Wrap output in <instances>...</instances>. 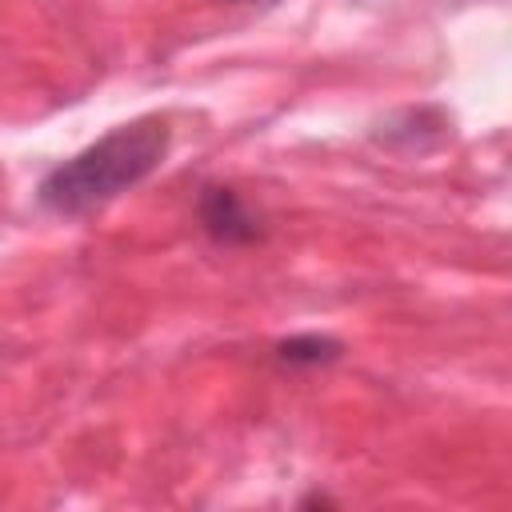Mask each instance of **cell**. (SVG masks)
I'll return each instance as SVG.
<instances>
[{
  "instance_id": "6da1fadb",
  "label": "cell",
  "mask_w": 512,
  "mask_h": 512,
  "mask_svg": "<svg viewBox=\"0 0 512 512\" xmlns=\"http://www.w3.org/2000/svg\"><path fill=\"white\" fill-rule=\"evenodd\" d=\"M172 144V128L160 116H140L104 132L84 152L68 156L40 180V204L56 216H88L140 180H148Z\"/></svg>"
},
{
  "instance_id": "7a4b0ae2",
  "label": "cell",
  "mask_w": 512,
  "mask_h": 512,
  "mask_svg": "<svg viewBox=\"0 0 512 512\" xmlns=\"http://www.w3.org/2000/svg\"><path fill=\"white\" fill-rule=\"evenodd\" d=\"M196 212H200L204 232H208L216 244H252V240H260V220H256V212L240 200L236 188H224V184L204 188Z\"/></svg>"
},
{
  "instance_id": "3957f363",
  "label": "cell",
  "mask_w": 512,
  "mask_h": 512,
  "mask_svg": "<svg viewBox=\"0 0 512 512\" xmlns=\"http://www.w3.org/2000/svg\"><path fill=\"white\" fill-rule=\"evenodd\" d=\"M276 356L292 368H320V364H332L344 356V344L332 340V336H320V332H304V336H288L276 344Z\"/></svg>"
},
{
  "instance_id": "277c9868",
  "label": "cell",
  "mask_w": 512,
  "mask_h": 512,
  "mask_svg": "<svg viewBox=\"0 0 512 512\" xmlns=\"http://www.w3.org/2000/svg\"><path fill=\"white\" fill-rule=\"evenodd\" d=\"M224 4H276V0H224Z\"/></svg>"
}]
</instances>
